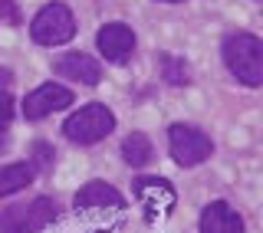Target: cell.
Masks as SVG:
<instances>
[{"mask_svg":"<svg viewBox=\"0 0 263 233\" xmlns=\"http://www.w3.org/2000/svg\"><path fill=\"white\" fill-rule=\"evenodd\" d=\"M224 63L243 86L257 89L263 82V43L253 33H230L224 40Z\"/></svg>","mask_w":263,"mask_h":233,"instance_id":"cell-1","label":"cell"},{"mask_svg":"<svg viewBox=\"0 0 263 233\" xmlns=\"http://www.w3.org/2000/svg\"><path fill=\"white\" fill-rule=\"evenodd\" d=\"M115 128V115L105 109L102 102H92V105H82L79 112H72L63 125V135L76 145H96L102 141L109 131Z\"/></svg>","mask_w":263,"mask_h":233,"instance_id":"cell-2","label":"cell"},{"mask_svg":"<svg viewBox=\"0 0 263 233\" xmlns=\"http://www.w3.org/2000/svg\"><path fill=\"white\" fill-rule=\"evenodd\" d=\"M56 217H60V207L49 197H36V201L7 207L0 213V233H36V230L49 227Z\"/></svg>","mask_w":263,"mask_h":233,"instance_id":"cell-3","label":"cell"},{"mask_svg":"<svg viewBox=\"0 0 263 233\" xmlns=\"http://www.w3.org/2000/svg\"><path fill=\"white\" fill-rule=\"evenodd\" d=\"M30 36L40 46H63L76 36V20H72L66 4H46L43 10L33 16L30 23Z\"/></svg>","mask_w":263,"mask_h":233,"instance_id":"cell-4","label":"cell"},{"mask_svg":"<svg viewBox=\"0 0 263 233\" xmlns=\"http://www.w3.org/2000/svg\"><path fill=\"white\" fill-rule=\"evenodd\" d=\"M168 151H171V158H175L181 168H194V164H201V161L211 158L214 145H211V138L204 135L201 128H194V125H171Z\"/></svg>","mask_w":263,"mask_h":233,"instance_id":"cell-5","label":"cell"},{"mask_svg":"<svg viewBox=\"0 0 263 233\" xmlns=\"http://www.w3.org/2000/svg\"><path fill=\"white\" fill-rule=\"evenodd\" d=\"M69 105H72V92H69V89L46 82V86L33 89V92L23 99V115H27L30 122H40V119H46L49 112L69 109Z\"/></svg>","mask_w":263,"mask_h":233,"instance_id":"cell-6","label":"cell"},{"mask_svg":"<svg viewBox=\"0 0 263 233\" xmlns=\"http://www.w3.org/2000/svg\"><path fill=\"white\" fill-rule=\"evenodd\" d=\"M96 43H99V53H102L105 60L122 66V63H128L132 49H135V33H132L125 23H105V27L99 30Z\"/></svg>","mask_w":263,"mask_h":233,"instance_id":"cell-7","label":"cell"},{"mask_svg":"<svg viewBox=\"0 0 263 233\" xmlns=\"http://www.w3.org/2000/svg\"><path fill=\"white\" fill-rule=\"evenodd\" d=\"M56 72L72 82H79V86H96L99 79H102V66H99V60H92V56L86 53H66L56 60Z\"/></svg>","mask_w":263,"mask_h":233,"instance_id":"cell-8","label":"cell"},{"mask_svg":"<svg viewBox=\"0 0 263 233\" xmlns=\"http://www.w3.org/2000/svg\"><path fill=\"white\" fill-rule=\"evenodd\" d=\"M135 194L142 197V201H148V213H168L171 207H175L178 194L175 187H171V181L164 178H138L135 181Z\"/></svg>","mask_w":263,"mask_h":233,"instance_id":"cell-9","label":"cell"},{"mask_svg":"<svg viewBox=\"0 0 263 233\" xmlns=\"http://www.w3.org/2000/svg\"><path fill=\"white\" fill-rule=\"evenodd\" d=\"M96 207L122 210V207H125V197H122L112 184H105V181H89V184H82L79 194H76V210H96Z\"/></svg>","mask_w":263,"mask_h":233,"instance_id":"cell-10","label":"cell"},{"mask_svg":"<svg viewBox=\"0 0 263 233\" xmlns=\"http://www.w3.org/2000/svg\"><path fill=\"white\" fill-rule=\"evenodd\" d=\"M201 233H243V217L227 201H214L201 213Z\"/></svg>","mask_w":263,"mask_h":233,"instance_id":"cell-11","label":"cell"},{"mask_svg":"<svg viewBox=\"0 0 263 233\" xmlns=\"http://www.w3.org/2000/svg\"><path fill=\"white\" fill-rule=\"evenodd\" d=\"M33 178H36L33 161H13V164H7V168L0 171V197L13 194V190H23Z\"/></svg>","mask_w":263,"mask_h":233,"instance_id":"cell-12","label":"cell"},{"mask_svg":"<svg viewBox=\"0 0 263 233\" xmlns=\"http://www.w3.org/2000/svg\"><path fill=\"white\" fill-rule=\"evenodd\" d=\"M122 158L132 164V168H142V164L152 161V141H148L145 135H128L125 138V145H122Z\"/></svg>","mask_w":263,"mask_h":233,"instance_id":"cell-13","label":"cell"},{"mask_svg":"<svg viewBox=\"0 0 263 233\" xmlns=\"http://www.w3.org/2000/svg\"><path fill=\"white\" fill-rule=\"evenodd\" d=\"M161 69H164V79H168V86H184L187 82V66L178 60V56L164 53L161 56Z\"/></svg>","mask_w":263,"mask_h":233,"instance_id":"cell-14","label":"cell"},{"mask_svg":"<svg viewBox=\"0 0 263 233\" xmlns=\"http://www.w3.org/2000/svg\"><path fill=\"white\" fill-rule=\"evenodd\" d=\"M10 119H13V99L10 92H0V131H7Z\"/></svg>","mask_w":263,"mask_h":233,"instance_id":"cell-15","label":"cell"},{"mask_svg":"<svg viewBox=\"0 0 263 233\" xmlns=\"http://www.w3.org/2000/svg\"><path fill=\"white\" fill-rule=\"evenodd\" d=\"M0 20L4 23H20V10L13 0H0Z\"/></svg>","mask_w":263,"mask_h":233,"instance_id":"cell-16","label":"cell"},{"mask_svg":"<svg viewBox=\"0 0 263 233\" xmlns=\"http://www.w3.org/2000/svg\"><path fill=\"white\" fill-rule=\"evenodd\" d=\"M33 154H36V161H33V164H40V168H49V164H53V151H49L46 145H36V148H33Z\"/></svg>","mask_w":263,"mask_h":233,"instance_id":"cell-17","label":"cell"},{"mask_svg":"<svg viewBox=\"0 0 263 233\" xmlns=\"http://www.w3.org/2000/svg\"><path fill=\"white\" fill-rule=\"evenodd\" d=\"M10 86H13V72L10 69H0V92H7Z\"/></svg>","mask_w":263,"mask_h":233,"instance_id":"cell-18","label":"cell"},{"mask_svg":"<svg viewBox=\"0 0 263 233\" xmlns=\"http://www.w3.org/2000/svg\"><path fill=\"white\" fill-rule=\"evenodd\" d=\"M7 145H10V141H7V131H0V151H4Z\"/></svg>","mask_w":263,"mask_h":233,"instance_id":"cell-19","label":"cell"},{"mask_svg":"<svg viewBox=\"0 0 263 233\" xmlns=\"http://www.w3.org/2000/svg\"><path fill=\"white\" fill-rule=\"evenodd\" d=\"M168 4H181V0H168Z\"/></svg>","mask_w":263,"mask_h":233,"instance_id":"cell-20","label":"cell"}]
</instances>
